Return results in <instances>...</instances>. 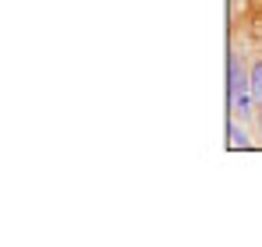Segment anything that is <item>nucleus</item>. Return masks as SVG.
Returning a JSON list of instances; mask_svg holds the SVG:
<instances>
[{
    "label": "nucleus",
    "mask_w": 262,
    "mask_h": 247,
    "mask_svg": "<svg viewBox=\"0 0 262 247\" xmlns=\"http://www.w3.org/2000/svg\"><path fill=\"white\" fill-rule=\"evenodd\" d=\"M252 75H245L237 53L227 57V110L230 113H241V117H252Z\"/></svg>",
    "instance_id": "1"
},
{
    "label": "nucleus",
    "mask_w": 262,
    "mask_h": 247,
    "mask_svg": "<svg viewBox=\"0 0 262 247\" xmlns=\"http://www.w3.org/2000/svg\"><path fill=\"white\" fill-rule=\"evenodd\" d=\"M227 134H230V149H248V134H245L234 120L227 124Z\"/></svg>",
    "instance_id": "2"
},
{
    "label": "nucleus",
    "mask_w": 262,
    "mask_h": 247,
    "mask_svg": "<svg viewBox=\"0 0 262 247\" xmlns=\"http://www.w3.org/2000/svg\"><path fill=\"white\" fill-rule=\"evenodd\" d=\"M252 95H255V103H262V60H255L252 64Z\"/></svg>",
    "instance_id": "3"
}]
</instances>
